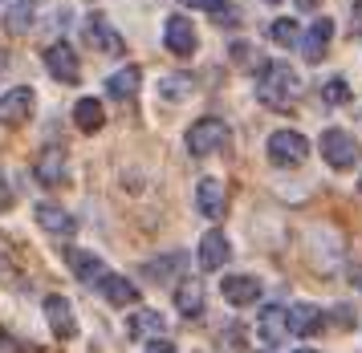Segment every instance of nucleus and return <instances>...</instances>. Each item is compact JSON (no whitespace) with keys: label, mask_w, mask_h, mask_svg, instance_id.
Wrapping results in <instances>:
<instances>
[{"label":"nucleus","mask_w":362,"mask_h":353,"mask_svg":"<svg viewBox=\"0 0 362 353\" xmlns=\"http://www.w3.org/2000/svg\"><path fill=\"white\" fill-rule=\"evenodd\" d=\"M33 102L37 94L29 85H13V90H4L0 94V126L4 130H17L29 122V114H33Z\"/></svg>","instance_id":"39448f33"},{"label":"nucleus","mask_w":362,"mask_h":353,"mask_svg":"<svg viewBox=\"0 0 362 353\" xmlns=\"http://www.w3.org/2000/svg\"><path fill=\"white\" fill-rule=\"evenodd\" d=\"M33 220H37V227L49 232V236H69V232H74V215H69L66 208H57V203H37Z\"/></svg>","instance_id":"dca6fc26"},{"label":"nucleus","mask_w":362,"mask_h":353,"mask_svg":"<svg viewBox=\"0 0 362 353\" xmlns=\"http://www.w3.org/2000/svg\"><path fill=\"white\" fill-rule=\"evenodd\" d=\"M322 325H326V313L317 305H293L289 309V333H297V337L322 333Z\"/></svg>","instance_id":"f3484780"},{"label":"nucleus","mask_w":362,"mask_h":353,"mask_svg":"<svg viewBox=\"0 0 362 353\" xmlns=\"http://www.w3.org/2000/svg\"><path fill=\"white\" fill-rule=\"evenodd\" d=\"M86 45L106 53V57H118L122 53V37H118V29L102 13H90L86 16Z\"/></svg>","instance_id":"0eeeda50"},{"label":"nucleus","mask_w":362,"mask_h":353,"mask_svg":"<svg viewBox=\"0 0 362 353\" xmlns=\"http://www.w3.org/2000/svg\"><path fill=\"white\" fill-rule=\"evenodd\" d=\"M74 122H78V130H86V134L102 130L106 114H102V102H98V97H78V106H74Z\"/></svg>","instance_id":"5701e85b"},{"label":"nucleus","mask_w":362,"mask_h":353,"mask_svg":"<svg viewBox=\"0 0 362 353\" xmlns=\"http://www.w3.org/2000/svg\"><path fill=\"white\" fill-rule=\"evenodd\" d=\"M269 37H273V41H277V45H301V37H305V32L297 29V20H289V16H277V20H273V25H269Z\"/></svg>","instance_id":"b1692460"},{"label":"nucleus","mask_w":362,"mask_h":353,"mask_svg":"<svg viewBox=\"0 0 362 353\" xmlns=\"http://www.w3.org/2000/svg\"><path fill=\"white\" fill-rule=\"evenodd\" d=\"M264 4H277V0H264Z\"/></svg>","instance_id":"72a5a7b5"},{"label":"nucleus","mask_w":362,"mask_h":353,"mask_svg":"<svg viewBox=\"0 0 362 353\" xmlns=\"http://www.w3.org/2000/svg\"><path fill=\"white\" fill-rule=\"evenodd\" d=\"M220 292H224V301H228V305L245 309V305H252V301L261 297V280H257V276H224Z\"/></svg>","instance_id":"2eb2a0df"},{"label":"nucleus","mask_w":362,"mask_h":353,"mask_svg":"<svg viewBox=\"0 0 362 353\" xmlns=\"http://www.w3.org/2000/svg\"><path fill=\"white\" fill-rule=\"evenodd\" d=\"M297 353H317V349H297Z\"/></svg>","instance_id":"2f4dec72"},{"label":"nucleus","mask_w":362,"mask_h":353,"mask_svg":"<svg viewBox=\"0 0 362 353\" xmlns=\"http://www.w3.org/2000/svg\"><path fill=\"white\" fill-rule=\"evenodd\" d=\"M317 150H322L326 167H334V171H350V167L358 162V143H354V134H346L342 126L322 130V143H317Z\"/></svg>","instance_id":"7ed1b4c3"},{"label":"nucleus","mask_w":362,"mask_h":353,"mask_svg":"<svg viewBox=\"0 0 362 353\" xmlns=\"http://www.w3.org/2000/svg\"><path fill=\"white\" fill-rule=\"evenodd\" d=\"M41 309H45V321H49L53 337H74V333H78V317H74V305H69L62 292H49Z\"/></svg>","instance_id":"9b49d317"},{"label":"nucleus","mask_w":362,"mask_h":353,"mask_svg":"<svg viewBox=\"0 0 362 353\" xmlns=\"http://www.w3.org/2000/svg\"><path fill=\"white\" fill-rule=\"evenodd\" d=\"M0 65H4V53H0Z\"/></svg>","instance_id":"f704fd0d"},{"label":"nucleus","mask_w":362,"mask_h":353,"mask_svg":"<svg viewBox=\"0 0 362 353\" xmlns=\"http://www.w3.org/2000/svg\"><path fill=\"white\" fill-rule=\"evenodd\" d=\"M159 329H163V317H159L155 309H134L131 317H127V333H131V341H143V337L155 341Z\"/></svg>","instance_id":"4be33fe9"},{"label":"nucleus","mask_w":362,"mask_h":353,"mask_svg":"<svg viewBox=\"0 0 362 353\" xmlns=\"http://www.w3.org/2000/svg\"><path fill=\"white\" fill-rule=\"evenodd\" d=\"M33 175L41 187H62L69 179V155L62 150V146H45L41 155H37L33 162Z\"/></svg>","instance_id":"423d86ee"},{"label":"nucleus","mask_w":362,"mask_h":353,"mask_svg":"<svg viewBox=\"0 0 362 353\" xmlns=\"http://www.w3.org/2000/svg\"><path fill=\"white\" fill-rule=\"evenodd\" d=\"M228 146V122L224 118H199L187 130V155L196 159H208V155H220Z\"/></svg>","instance_id":"f03ea898"},{"label":"nucleus","mask_w":362,"mask_h":353,"mask_svg":"<svg viewBox=\"0 0 362 353\" xmlns=\"http://www.w3.org/2000/svg\"><path fill=\"white\" fill-rule=\"evenodd\" d=\"M350 280H354V289H362V264L354 268V276H350Z\"/></svg>","instance_id":"c756f323"},{"label":"nucleus","mask_w":362,"mask_h":353,"mask_svg":"<svg viewBox=\"0 0 362 353\" xmlns=\"http://www.w3.org/2000/svg\"><path fill=\"white\" fill-rule=\"evenodd\" d=\"M147 353H175V345L167 337H155V341H147Z\"/></svg>","instance_id":"cd10ccee"},{"label":"nucleus","mask_w":362,"mask_h":353,"mask_svg":"<svg viewBox=\"0 0 362 353\" xmlns=\"http://www.w3.org/2000/svg\"><path fill=\"white\" fill-rule=\"evenodd\" d=\"M183 4H192V8H204V13H224V4H228V0H183Z\"/></svg>","instance_id":"bb28decb"},{"label":"nucleus","mask_w":362,"mask_h":353,"mask_svg":"<svg viewBox=\"0 0 362 353\" xmlns=\"http://www.w3.org/2000/svg\"><path fill=\"white\" fill-rule=\"evenodd\" d=\"M329 37H334V20L329 16H317L310 29H305V37H301V57L305 61H322L329 49Z\"/></svg>","instance_id":"4468645a"},{"label":"nucleus","mask_w":362,"mask_h":353,"mask_svg":"<svg viewBox=\"0 0 362 353\" xmlns=\"http://www.w3.org/2000/svg\"><path fill=\"white\" fill-rule=\"evenodd\" d=\"M163 45L175 53V57H192L199 45V37H196V25L187 20V16H167V25H163Z\"/></svg>","instance_id":"1a4fd4ad"},{"label":"nucleus","mask_w":362,"mask_h":353,"mask_svg":"<svg viewBox=\"0 0 362 353\" xmlns=\"http://www.w3.org/2000/svg\"><path fill=\"white\" fill-rule=\"evenodd\" d=\"M310 159V143L297 130H273L269 134V162L273 167H301Z\"/></svg>","instance_id":"20e7f679"},{"label":"nucleus","mask_w":362,"mask_h":353,"mask_svg":"<svg viewBox=\"0 0 362 353\" xmlns=\"http://www.w3.org/2000/svg\"><path fill=\"white\" fill-rule=\"evenodd\" d=\"M187 90H192V78H167L163 85H159V94H163L167 102H180Z\"/></svg>","instance_id":"a878e982"},{"label":"nucleus","mask_w":362,"mask_h":353,"mask_svg":"<svg viewBox=\"0 0 362 353\" xmlns=\"http://www.w3.org/2000/svg\"><path fill=\"white\" fill-rule=\"evenodd\" d=\"M354 25H362V0L354 4Z\"/></svg>","instance_id":"7c9ffc66"},{"label":"nucleus","mask_w":362,"mask_h":353,"mask_svg":"<svg viewBox=\"0 0 362 353\" xmlns=\"http://www.w3.org/2000/svg\"><path fill=\"white\" fill-rule=\"evenodd\" d=\"M322 102H326V106H346V102H350V85H346L342 78H329L326 85H322Z\"/></svg>","instance_id":"393cba45"},{"label":"nucleus","mask_w":362,"mask_h":353,"mask_svg":"<svg viewBox=\"0 0 362 353\" xmlns=\"http://www.w3.org/2000/svg\"><path fill=\"white\" fill-rule=\"evenodd\" d=\"M98 292L106 297V305H115V309H127V305H134V285L127 280V276H115V273H106L98 280Z\"/></svg>","instance_id":"a211bd4d"},{"label":"nucleus","mask_w":362,"mask_h":353,"mask_svg":"<svg viewBox=\"0 0 362 353\" xmlns=\"http://www.w3.org/2000/svg\"><path fill=\"white\" fill-rule=\"evenodd\" d=\"M358 195H362V179H358Z\"/></svg>","instance_id":"473e14b6"},{"label":"nucleus","mask_w":362,"mask_h":353,"mask_svg":"<svg viewBox=\"0 0 362 353\" xmlns=\"http://www.w3.org/2000/svg\"><path fill=\"white\" fill-rule=\"evenodd\" d=\"M232 256V244L224 240V232H204L199 236V248H196V264L199 273H220Z\"/></svg>","instance_id":"6e6552de"},{"label":"nucleus","mask_w":362,"mask_h":353,"mask_svg":"<svg viewBox=\"0 0 362 353\" xmlns=\"http://www.w3.org/2000/svg\"><path fill=\"white\" fill-rule=\"evenodd\" d=\"M45 69H49L57 81H66V85H74V81L82 78V65H78V53L66 45V41H53L49 49H45Z\"/></svg>","instance_id":"9d476101"},{"label":"nucleus","mask_w":362,"mask_h":353,"mask_svg":"<svg viewBox=\"0 0 362 353\" xmlns=\"http://www.w3.org/2000/svg\"><path fill=\"white\" fill-rule=\"evenodd\" d=\"M8 208H13V191H8L4 179H0V211H8Z\"/></svg>","instance_id":"c85d7f7f"},{"label":"nucleus","mask_w":362,"mask_h":353,"mask_svg":"<svg viewBox=\"0 0 362 353\" xmlns=\"http://www.w3.org/2000/svg\"><path fill=\"white\" fill-rule=\"evenodd\" d=\"M139 81H143V73H139L134 65H127V69H118V73H110V78H106V97L127 102V97L139 94Z\"/></svg>","instance_id":"aec40b11"},{"label":"nucleus","mask_w":362,"mask_h":353,"mask_svg":"<svg viewBox=\"0 0 362 353\" xmlns=\"http://www.w3.org/2000/svg\"><path fill=\"white\" fill-rule=\"evenodd\" d=\"M196 211L204 215V220H224L228 199H224V183H220V179H199V187H196Z\"/></svg>","instance_id":"ddd939ff"},{"label":"nucleus","mask_w":362,"mask_h":353,"mask_svg":"<svg viewBox=\"0 0 362 353\" xmlns=\"http://www.w3.org/2000/svg\"><path fill=\"white\" fill-rule=\"evenodd\" d=\"M204 297H208V292H204L199 280H180V285H175V309H180L183 317H199V313H204Z\"/></svg>","instance_id":"412c9836"},{"label":"nucleus","mask_w":362,"mask_h":353,"mask_svg":"<svg viewBox=\"0 0 362 353\" xmlns=\"http://www.w3.org/2000/svg\"><path fill=\"white\" fill-rule=\"evenodd\" d=\"M297 94H301V78H297L293 65L285 61H264L261 73H257V102L264 110H293L297 106Z\"/></svg>","instance_id":"f257e3e1"},{"label":"nucleus","mask_w":362,"mask_h":353,"mask_svg":"<svg viewBox=\"0 0 362 353\" xmlns=\"http://www.w3.org/2000/svg\"><path fill=\"white\" fill-rule=\"evenodd\" d=\"M257 337H261L264 345H281V341L289 337V309L264 305L261 317H257Z\"/></svg>","instance_id":"f8f14e48"},{"label":"nucleus","mask_w":362,"mask_h":353,"mask_svg":"<svg viewBox=\"0 0 362 353\" xmlns=\"http://www.w3.org/2000/svg\"><path fill=\"white\" fill-rule=\"evenodd\" d=\"M66 264L74 268V276H78V280H94V285H98L102 276H106V273H102V256L86 252V248H69Z\"/></svg>","instance_id":"6ab92c4d"}]
</instances>
